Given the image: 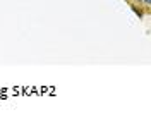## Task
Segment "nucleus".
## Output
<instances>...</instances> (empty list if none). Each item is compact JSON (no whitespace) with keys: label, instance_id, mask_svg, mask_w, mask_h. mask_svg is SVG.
<instances>
[{"label":"nucleus","instance_id":"f257e3e1","mask_svg":"<svg viewBox=\"0 0 151 134\" xmlns=\"http://www.w3.org/2000/svg\"><path fill=\"white\" fill-rule=\"evenodd\" d=\"M150 2H151V0H144V4H146V5H150Z\"/></svg>","mask_w":151,"mask_h":134}]
</instances>
